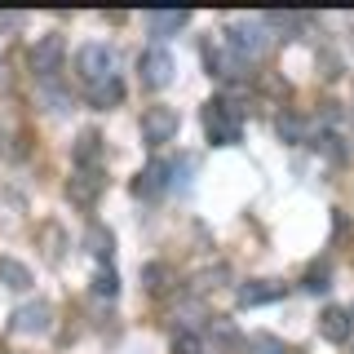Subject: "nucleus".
I'll return each instance as SVG.
<instances>
[{
	"instance_id": "obj_1",
	"label": "nucleus",
	"mask_w": 354,
	"mask_h": 354,
	"mask_svg": "<svg viewBox=\"0 0 354 354\" xmlns=\"http://www.w3.org/2000/svg\"><path fill=\"white\" fill-rule=\"evenodd\" d=\"M221 40H226V49L235 53V58L252 62L266 44H270V22L266 18H235L226 31H221Z\"/></svg>"
},
{
	"instance_id": "obj_2",
	"label": "nucleus",
	"mask_w": 354,
	"mask_h": 354,
	"mask_svg": "<svg viewBox=\"0 0 354 354\" xmlns=\"http://www.w3.org/2000/svg\"><path fill=\"white\" fill-rule=\"evenodd\" d=\"M204 129H208V142H213V147H235L243 138L239 106L230 102V97H213V102L204 106Z\"/></svg>"
},
{
	"instance_id": "obj_3",
	"label": "nucleus",
	"mask_w": 354,
	"mask_h": 354,
	"mask_svg": "<svg viewBox=\"0 0 354 354\" xmlns=\"http://www.w3.org/2000/svg\"><path fill=\"white\" fill-rule=\"evenodd\" d=\"M75 71H80L84 84H97V80H106V75H115V53H111V44H102V40L80 44V53H75Z\"/></svg>"
},
{
	"instance_id": "obj_4",
	"label": "nucleus",
	"mask_w": 354,
	"mask_h": 354,
	"mask_svg": "<svg viewBox=\"0 0 354 354\" xmlns=\"http://www.w3.org/2000/svg\"><path fill=\"white\" fill-rule=\"evenodd\" d=\"M173 71H177V62H173V53L164 49V44H151V49L138 53V75H142L147 88H169Z\"/></svg>"
},
{
	"instance_id": "obj_5",
	"label": "nucleus",
	"mask_w": 354,
	"mask_h": 354,
	"mask_svg": "<svg viewBox=\"0 0 354 354\" xmlns=\"http://www.w3.org/2000/svg\"><path fill=\"white\" fill-rule=\"evenodd\" d=\"M62 58H66V40H62V31H44V36L31 44V71L40 75V80H49V75H58L62 71Z\"/></svg>"
},
{
	"instance_id": "obj_6",
	"label": "nucleus",
	"mask_w": 354,
	"mask_h": 354,
	"mask_svg": "<svg viewBox=\"0 0 354 354\" xmlns=\"http://www.w3.org/2000/svg\"><path fill=\"white\" fill-rule=\"evenodd\" d=\"M177 129H182V120H177L173 106H147V111H142V142H151V147L173 142Z\"/></svg>"
},
{
	"instance_id": "obj_7",
	"label": "nucleus",
	"mask_w": 354,
	"mask_h": 354,
	"mask_svg": "<svg viewBox=\"0 0 354 354\" xmlns=\"http://www.w3.org/2000/svg\"><path fill=\"white\" fill-rule=\"evenodd\" d=\"M204 62H208V75H217V80H239L243 71H248V62L235 58V53L226 49V40H208V49H204Z\"/></svg>"
},
{
	"instance_id": "obj_8",
	"label": "nucleus",
	"mask_w": 354,
	"mask_h": 354,
	"mask_svg": "<svg viewBox=\"0 0 354 354\" xmlns=\"http://www.w3.org/2000/svg\"><path fill=\"white\" fill-rule=\"evenodd\" d=\"M53 324V306L49 301H27L14 310V319H9V328L22 332V337H40V332H49Z\"/></svg>"
},
{
	"instance_id": "obj_9",
	"label": "nucleus",
	"mask_w": 354,
	"mask_h": 354,
	"mask_svg": "<svg viewBox=\"0 0 354 354\" xmlns=\"http://www.w3.org/2000/svg\"><path fill=\"white\" fill-rule=\"evenodd\" d=\"M169 173H173L169 160H151L147 169L133 177V195H138V199H160L164 191H169V182H173Z\"/></svg>"
},
{
	"instance_id": "obj_10",
	"label": "nucleus",
	"mask_w": 354,
	"mask_h": 354,
	"mask_svg": "<svg viewBox=\"0 0 354 354\" xmlns=\"http://www.w3.org/2000/svg\"><path fill=\"white\" fill-rule=\"evenodd\" d=\"M102 186H106V177L102 169H75V177L66 182V195H71V204H93L97 195H102Z\"/></svg>"
},
{
	"instance_id": "obj_11",
	"label": "nucleus",
	"mask_w": 354,
	"mask_h": 354,
	"mask_svg": "<svg viewBox=\"0 0 354 354\" xmlns=\"http://www.w3.org/2000/svg\"><path fill=\"white\" fill-rule=\"evenodd\" d=\"M350 332H354V324H350L346 306H328L324 315H319V337L332 341V346H346V341H350Z\"/></svg>"
},
{
	"instance_id": "obj_12",
	"label": "nucleus",
	"mask_w": 354,
	"mask_h": 354,
	"mask_svg": "<svg viewBox=\"0 0 354 354\" xmlns=\"http://www.w3.org/2000/svg\"><path fill=\"white\" fill-rule=\"evenodd\" d=\"M279 297H283V283H274V279H248V283H239L235 301L239 306H270V301H279Z\"/></svg>"
},
{
	"instance_id": "obj_13",
	"label": "nucleus",
	"mask_w": 354,
	"mask_h": 354,
	"mask_svg": "<svg viewBox=\"0 0 354 354\" xmlns=\"http://www.w3.org/2000/svg\"><path fill=\"white\" fill-rule=\"evenodd\" d=\"M191 22V9H151L147 14V31L151 36H177Z\"/></svg>"
},
{
	"instance_id": "obj_14",
	"label": "nucleus",
	"mask_w": 354,
	"mask_h": 354,
	"mask_svg": "<svg viewBox=\"0 0 354 354\" xmlns=\"http://www.w3.org/2000/svg\"><path fill=\"white\" fill-rule=\"evenodd\" d=\"M120 102H124V80H120V75H106V80L88 84V106L111 111V106H120Z\"/></svg>"
},
{
	"instance_id": "obj_15",
	"label": "nucleus",
	"mask_w": 354,
	"mask_h": 354,
	"mask_svg": "<svg viewBox=\"0 0 354 354\" xmlns=\"http://www.w3.org/2000/svg\"><path fill=\"white\" fill-rule=\"evenodd\" d=\"M71 155H75V169H97V160H102V133H97V129H84L80 138H75Z\"/></svg>"
},
{
	"instance_id": "obj_16",
	"label": "nucleus",
	"mask_w": 354,
	"mask_h": 354,
	"mask_svg": "<svg viewBox=\"0 0 354 354\" xmlns=\"http://www.w3.org/2000/svg\"><path fill=\"white\" fill-rule=\"evenodd\" d=\"M0 283L22 292V288H31V270L22 261H14V257H0Z\"/></svg>"
},
{
	"instance_id": "obj_17",
	"label": "nucleus",
	"mask_w": 354,
	"mask_h": 354,
	"mask_svg": "<svg viewBox=\"0 0 354 354\" xmlns=\"http://www.w3.org/2000/svg\"><path fill=\"white\" fill-rule=\"evenodd\" d=\"M84 243H88V252H93V257H111V248H115V235H111L106 226H97V221H93V226L84 230Z\"/></svg>"
},
{
	"instance_id": "obj_18",
	"label": "nucleus",
	"mask_w": 354,
	"mask_h": 354,
	"mask_svg": "<svg viewBox=\"0 0 354 354\" xmlns=\"http://www.w3.org/2000/svg\"><path fill=\"white\" fill-rule=\"evenodd\" d=\"M208 337H217L226 350H230V346H239V328L230 324L226 315H213V319H208Z\"/></svg>"
},
{
	"instance_id": "obj_19",
	"label": "nucleus",
	"mask_w": 354,
	"mask_h": 354,
	"mask_svg": "<svg viewBox=\"0 0 354 354\" xmlns=\"http://www.w3.org/2000/svg\"><path fill=\"white\" fill-rule=\"evenodd\" d=\"M248 354H297V350L283 346L279 337H248Z\"/></svg>"
},
{
	"instance_id": "obj_20",
	"label": "nucleus",
	"mask_w": 354,
	"mask_h": 354,
	"mask_svg": "<svg viewBox=\"0 0 354 354\" xmlns=\"http://www.w3.org/2000/svg\"><path fill=\"white\" fill-rule=\"evenodd\" d=\"M93 292L97 297H115L120 292V279H115V270H111V266H97V270H93Z\"/></svg>"
},
{
	"instance_id": "obj_21",
	"label": "nucleus",
	"mask_w": 354,
	"mask_h": 354,
	"mask_svg": "<svg viewBox=\"0 0 354 354\" xmlns=\"http://www.w3.org/2000/svg\"><path fill=\"white\" fill-rule=\"evenodd\" d=\"M173 354H208V346H204V337H195V332H177Z\"/></svg>"
},
{
	"instance_id": "obj_22",
	"label": "nucleus",
	"mask_w": 354,
	"mask_h": 354,
	"mask_svg": "<svg viewBox=\"0 0 354 354\" xmlns=\"http://www.w3.org/2000/svg\"><path fill=\"white\" fill-rule=\"evenodd\" d=\"M328 279H332V270H328V266H310L301 288H306V292H328V288H332Z\"/></svg>"
},
{
	"instance_id": "obj_23",
	"label": "nucleus",
	"mask_w": 354,
	"mask_h": 354,
	"mask_svg": "<svg viewBox=\"0 0 354 354\" xmlns=\"http://www.w3.org/2000/svg\"><path fill=\"white\" fill-rule=\"evenodd\" d=\"M164 279H169V266H160V261L142 266V283H147V292H160Z\"/></svg>"
},
{
	"instance_id": "obj_24",
	"label": "nucleus",
	"mask_w": 354,
	"mask_h": 354,
	"mask_svg": "<svg viewBox=\"0 0 354 354\" xmlns=\"http://www.w3.org/2000/svg\"><path fill=\"white\" fill-rule=\"evenodd\" d=\"M279 138H283V142H301V138H306V124H301L297 115H283V120H279Z\"/></svg>"
},
{
	"instance_id": "obj_25",
	"label": "nucleus",
	"mask_w": 354,
	"mask_h": 354,
	"mask_svg": "<svg viewBox=\"0 0 354 354\" xmlns=\"http://www.w3.org/2000/svg\"><path fill=\"white\" fill-rule=\"evenodd\" d=\"M315 147L324 151L328 160H341V155H346V151H341V138H337V133H319V142H315Z\"/></svg>"
},
{
	"instance_id": "obj_26",
	"label": "nucleus",
	"mask_w": 354,
	"mask_h": 354,
	"mask_svg": "<svg viewBox=\"0 0 354 354\" xmlns=\"http://www.w3.org/2000/svg\"><path fill=\"white\" fill-rule=\"evenodd\" d=\"M18 22H22V14H0V31H5V27H18Z\"/></svg>"
},
{
	"instance_id": "obj_27",
	"label": "nucleus",
	"mask_w": 354,
	"mask_h": 354,
	"mask_svg": "<svg viewBox=\"0 0 354 354\" xmlns=\"http://www.w3.org/2000/svg\"><path fill=\"white\" fill-rule=\"evenodd\" d=\"M346 315H350V324H354V301H350V310H346Z\"/></svg>"
}]
</instances>
